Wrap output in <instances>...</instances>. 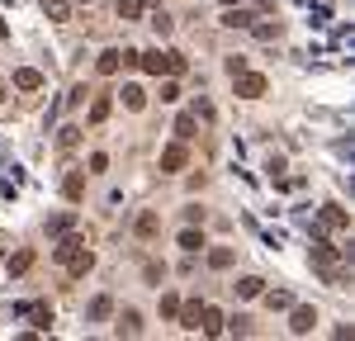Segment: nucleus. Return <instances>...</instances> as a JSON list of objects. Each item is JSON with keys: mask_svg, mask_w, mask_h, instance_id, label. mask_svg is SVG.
Wrapping results in <instances>:
<instances>
[{"mask_svg": "<svg viewBox=\"0 0 355 341\" xmlns=\"http://www.w3.org/2000/svg\"><path fill=\"white\" fill-rule=\"evenodd\" d=\"M53 256L67 265V275H71V280H81V275H90V270H95V252L85 247L81 237H67V242H62Z\"/></svg>", "mask_w": 355, "mask_h": 341, "instance_id": "nucleus-1", "label": "nucleus"}, {"mask_svg": "<svg viewBox=\"0 0 355 341\" xmlns=\"http://www.w3.org/2000/svg\"><path fill=\"white\" fill-rule=\"evenodd\" d=\"M137 67H142L147 76H180V71H185V57L157 48V53H137Z\"/></svg>", "mask_w": 355, "mask_h": 341, "instance_id": "nucleus-2", "label": "nucleus"}, {"mask_svg": "<svg viewBox=\"0 0 355 341\" xmlns=\"http://www.w3.org/2000/svg\"><path fill=\"white\" fill-rule=\"evenodd\" d=\"M232 85H237V95H242V100H261V95L270 90V81H266L261 71H237Z\"/></svg>", "mask_w": 355, "mask_h": 341, "instance_id": "nucleus-3", "label": "nucleus"}, {"mask_svg": "<svg viewBox=\"0 0 355 341\" xmlns=\"http://www.w3.org/2000/svg\"><path fill=\"white\" fill-rule=\"evenodd\" d=\"M313 327H318V313L308 308V304H299V308L289 304V332H294V337H308Z\"/></svg>", "mask_w": 355, "mask_h": 341, "instance_id": "nucleus-4", "label": "nucleus"}, {"mask_svg": "<svg viewBox=\"0 0 355 341\" xmlns=\"http://www.w3.org/2000/svg\"><path fill=\"white\" fill-rule=\"evenodd\" d=\"M194 332H204V337H223V313L214 304H199V327Z\"/></svg>", "mask_w": 355, "mask_h": 341, "instance_id": "nucleus-5", "label": "nucleus"}, {"mask_svg": "<svg viewBox=\"0 0 355 341\" xmlns=\"http://www.w3.org/2000/svg\"><path fill=\"white\" fill-rule=\"evenodd\" d=\"M185 161H190V152H185L180 138L171 142V147H162V170H185Z\"/></svg>", "mask_w": 355, "mask_h": 341, "instance_id": "nucleus-6", "label": "nucleus"}, {"mask_svg": "<svg viewBox=\"0 0 355 341\" xmlns=\"http://www.w3.org/2000/svg\"><path fill=\"white\" fill-rule=\"evenodd\" d=\"M322 227H331V232H346V227H351V213H346L341 204H327V209H322Z\"/></svg>", "mask_w": 355, "mask_h": 341, "instance_id": "nucleus-7", "label": "nucleus"}, {"mask_svg": "<svg viewBox=\"0 0 355 341\" xmlns=\"http://www.w3.org/2000/svg\"><path fill=\"white\" fill-rule=\"evenodd\" d=\"M133 232H137V237H142V242H152V237H157V232H162V218H157V213H152V209H147V213H137Z\"/></svg>", "mask_w": 355, "mask_h": 341, "instance_id": "nucleus-8", "label": "nucleus"}, {"mask_svg": "<svg viewBox=\"0 0 355 341\" xmlns=\"http://www.w3.org/2000/svg\"><path fill=\"white\" fill-rule=\"evenodd\" d=\"M119 337H142V313L137 308H123V317H119Z\"/></svg>", "mask_w": 355, "mask_h": 341, "instance_id": "nucleus-9", "label": "nucleus"}, {"mask_svg": "<svg viewBox=\"0 0 355 341\" xmlns=\"http://www.w3.org/2000/svg\"><path fill=\"white\" fill-rule=\"evenodd\" d=\"M232 261H237L232 247H214V252H209V270H232Z\"/></svg>", "mask_w": 355, "mask_h": 341, "instance_id": "nucleus-10", "label": "nucleus"}, {"mask_svg": "<svg viewBox=\"0 0 355 341\" xmlns=\"http://www.w3.org/2000/svg\"><path fill=\"white\" fill-rule=\"evenodd\" d=\"M261 289H266L261 275H242V280H237V299H261Z\"/></svg>", "mask_w": 355, "mask_h": 341, "instance_id": "nucleus-11", "label": "nucleus"}, {"mask_svg": "<svg viewBox=\"0 0 355 341\" xmlns=\"http://www.w3.org/2000/svg\"><path fill=\"white\" fill-rule=\"evenodd\" d=\"M62 195L71 199V204H76V199L85 195V175H81V170H71V175H67V180H62Z\"/></svg>", "mask_w": 355, "mask_h": 341, "instance_id": "nucleus-12", "label": "nucleus"}, {"mask_svg": "<svg viewBox=\"0 0 355 341\" xmlns=\"http://www.w3.org/2000/svg\"><path fill=\"white\" fill-rule=\"evenodd\" d=\"M223 24H227V28H251V10H237V5H227V10H223Z\"/></svg>", "mask_w": 355, "mask_h": 341, "instance_id": "nucleus-13", "label": "nucleus"}, {"mask_svg": "<svg viewBox=\"0 0 355 341\" xmlns=\"http://www.w3.org/2000/svg\"><path fill=\"white\" fill-rule=\"evenodd\" d=\"M76 227V213H57V218H48V237H67Z\"/></svg>", "mask_w": 355, "mask_h": 341, "instance_id": "nucleus-14", "label": "nucleus"}, {"mask_svg": "<svg viewBox=\"0 0 355 341\" xmlns=\"http://www.w3.org/2000/svg\"><path fill=\"white\" fill-rule=\"evenodd\" d=\"M110 95H95V100H90V114H85V119H90V123H105V119H110Z\"/></svg>", "mask_w": 355, "mask_h": 341, "instance_id": "nucleus-15", "label": "nucleus"}, {"mask_svg": "<svg viewBox=\"0 0 355 341\" xmlns=\"http://www.w3.org/2000/svg\"><path fill=\"white\" fill-rule=\"evenodd\" d=\"M119 67H123V62H119V48H110V53H100V62H95V71H100V76H114Z\"/></svg>", "mask_w": 355, "mask_h": 341, "instance_id": "nucleus-16", "label": "nucleus"}, {"mask_svg": "<svg viewBox=\"0 0 355 341\" xmlns=\"http://www.w3.org/2000/svg\"><path fill=\"white\" fill-rule=\"evenodd\" d=\"M15 85H19V90H38V85H43V76H38L33 67H19V71H15Z\"/></svg>", "mask_w": 355, "mask_h": 341, "instance_id": "nucleus-17", "label": "nucleus"}, {"mask_svg": "<svg viewBox=\"0 0 355 341\" xmlns=\"http://www.w3.org/2000/svg\"><path fill=\"white\" fill-rule=\"evenodd\" d=\"M261 294H266V289H261ZM266 304H270L275 313H284L289 304H294V294H289V289H270V294H266Z\"/></svg>", "mask_w": 355, "mask_h": 341, "instance_id": "nucleus-18", "label": "nucleus"}, {"mask_svg": "<svg viewBox=\"0 0 355 341\" xmlns=\"http://www.w3.org/2000/svg\"><path fill=\"white\" fill-rule=\"evenodd\" d=\"M123 105H128V110H142V105H147V90H142V85H123Z\"/></svg>", "mask_w": 355, "mask_h": 341, "instance_id": "nucleus-19", "label": "nucleus"}, {"mask_svg": "<svg viewBox=\"0 0 355 341\" xmlns=\"http://www.w3.org/2000/svg\"><path fill=\"white\" fill-rule=\"evenodd\" d=\"M110 313H114V299H110V294H100V299L90 304V322H105Z\"/></svg>", "mask_w": 355, "mask_h": 341, "instance_id": "nucleus-20", "label": "nucleus"}, {"mask_svg": "<svg viewBox=\"0 0 355 341\" xmlns=\"http://www.w3.org/2000/svg\"><path fill=\"white\" fill-rule=\"evenodd\" d=\"M28 265H33V252H28V247H24V252H15V256H10V275H24Z\"/></svg>", "mask_w": 355, "mask_h": 341, "instance_id": "nucleus-21", "label": "nucleus"}, {"mask_svg": "<svg viewBox=\"0 0 355 341\" xmlns=\"http://www.w3.org/2000/svg\"><path fill=\"white\" fill-rule=\"evenodd\" d=\"M251 28H256V38H261V43H275V38L284 33V24H279V19H275V24H251Z\"/></svg>", "mask_w": 355, "mask_h": 341, "instance_id": "nucleus-22", "label": "nucleus"}, {"mask_svg": "<svg viewBox=\"0 0 355 341\" xmlns=\"http://www.w3.org/2000/svg\"><path fill=\"white\" fill-rule=\"evenodd\" d=\"M142 5H147V0H119V19H123V24L137 19V15H142Z\"/></svg>", "mask_w": 355, "mask_h": 341, "instance_id": "nucleus-23", "label": "nucleus"}, {"mask_svg": "<svg viewBox=\"0 0 355 341\" xmlns=\"http://www.w3.org/2000/svg\"><path fill=\"white\" fill-rule=\"evenodd\" d=\"M175 138H180V142L194 138V114H180V119H175Z\"/></svg>", "mask_w": 355, "mask_h": 341, "instance_id": "nucleus-24", "label": "nucleus"}, {"mask_svg": "<svg viewBox=\"0 0 355 341\" xmlns=\"http://www.w3.org/2000/svg\"><path fill=\"white\" fill-rule=\"evenodd\" d=\"M152 28H157V38H171V15H166V10H157V15H152Z\"/></svg>", "mask_w": 355, "mask_h": 341, "instance_id": "nucleus-25", "label": "nucleus"}, {"mask_svg": "<svg viewBox=\"0 0 355 341\" xmlns=\"http://www.w3.org/2000/svg\"><path fill=\"white\" fill-rule=\"evenodd\" d=\"M43 5H48V15H53L57 24H62V19H71V5H67V0H43Z\"/></svg>", "mask_w": 355, "mask_h": 341, "instance_id": "nucleus-26", "label": "nucleus"}, {"mask_svg": "<svg viewBox=\"0 0 355 341\" xmlns=\"http://www.w3.org/2000/svg\"><path fill=\"white\" fill-rule=\"evenodd\" d=\"M180 247H185V252H199V247H204V232L185 227V232H180Z\"/></svg>", "mask_w": 355, "mask_h": 341, "instance_id": "nucleus-27", "label": "nucleus"}, {"mask_svg": "<svg viewBox=\"0 0 355 341\" xmlns=\"http://www.w3.org/2000/svg\"><path fill=\"white\" fill-rule=\"evenodd\" d=\"M175 313H180V294H162V317L175 322Z\"/></svg>", "mask_w": 355, "mask_h": 341, "instance_id": "nucleus-28", "label": "nucleus"}, {"mask_svg": "<svg viewBox=\"0 0 355 341\" xmlns=\"http://www.w3.org/2000/svg\"><path fill=\"white\" fill-rule=\"evenodd\" d=\"M162 100H166V105H175V100H180V85H175V76H166V81H162Z\"/></svg>", "mask_w": 355, "mask_h": 341, "instance_id": "nucleus-29", "label": "nucleus"}, {"mask_svg": "<svg viewBox=\"0 0 355 341\" xmlns=\"http://www.w3.org/2000/svg\"><path fill=\"white\" fill-rule=\"evenodd\" d=\"M57 142H62V147H67V152H71V147H76V142H81V128H62V138H57Z\"/></svg>", "mask_w": 355, "mask_h": 341, "instance_id": "nucleus-30", "label": "nucleus"}, {"mask_svg": "<svg viewBox=\"0 0 355 341\" xmlns=\"http://www.w3.org/2000/svg\"><path fill=\"white\" fill-rule=\"evenodd\" d=\"M33 317H38V332H48V327H53V308H33Z\"/></svg>", "mask_w": 355, "mask_h": 341, "instance_id": "nucleus-31", "label": "nucleus"}, {"mask_svg": "<svg viewBox=\"0 0 355 341\" xmlns=\"http://www.w3.org/2000/svg\"><path fill=\"white\" fill-rule=\"evenodd\" d=\"M223 5H237V0H223Z\"/></svg>", "mask_w": 355, "mask_h": 341, "instance_id": "nucleus-32", "label": "nucleus"}, {"mask_svg": "<svg viewBox=\"0 0 355 341\" xmlns=\"http://www.w3.org/2000/svg\"><path fill=\"white\" fill-rule=\"evenodd\" d=\"M0 100H5V85H0Z\"/></svg>", "mask_w": 355, "mask_h": 341, "instance_id": "nucleus-33", "label": "nucleus"}]
</instances>
